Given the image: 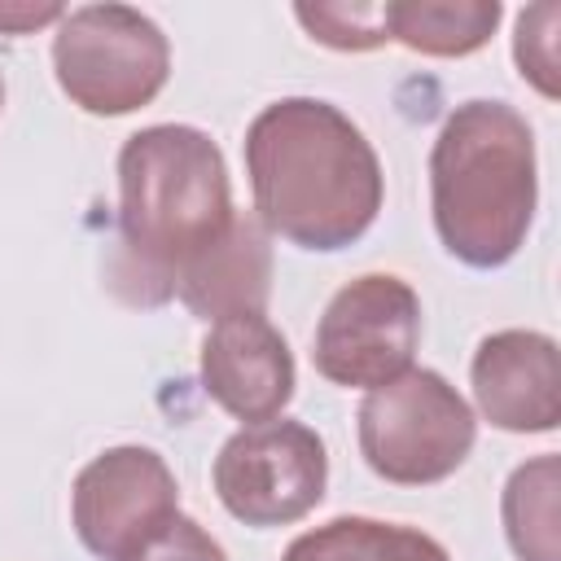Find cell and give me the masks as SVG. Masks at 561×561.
<instances>
[{"mask_svg":"<svg viewBox=\"0 0 561 561\" xmlns=\"http://www.w3.org/2000/svg\"><path fill=\"white\" fill-rule=\"evenodd\" d=\"M254 219L267 237L333 254L355 245L386 197L368 136L320 96H280L254 114L241 140Z\"/></svg>","mask_w":561,"mask_h":561,"instance_id":"cell-1","label":"cell"},{"mask_svg":"<svg viewBox=\"0 0 561 561\" xmlns=\"http://www.w3.org/2000/svg\"><path fill=\"white\" fill-rule=\"evenodd\" d=\"M232 184L219 145L188 123H153L118 149V276L136 302H167L232 228Z\"/></svg>","mask_w":561,"mask_h":561,"instance_id":"cell-2","label":"cell"},{"mask_svg":"<svg viewBox=\"0 0 561 561\" xmlns=\"http://www.w3.org/2000/svg\"><path fill=\"white\" fill-rule=\"evenodd\" d=\"M535 131L508 101L456 105L430 149V210L443 250L469 267H504L535 224Z\"/></svg>","mask_w":561,"mask_h":561,"instance_id":"cell-3","label":"cell"},{"mask_svg":"<svg viewBox=\"0 0 561 561\" xmlns=\"http://www.w3.org/2000/svg\"><path fill=\"white\" fill-rule=\"evenodd\" d=\"M355 421L364 465L394 486H430L451 478L478 438L473 408L434 368H408L368 390Z\"/></svg>","mask_w":561,"mask_h":561,"instance_id":"cell-4","label":"cell"},{"mask_svg":"<svg viewBox=\"0 0 561 561\" xmlns=\"http://www.w3.org/2000/svg\"><path fill=\"white\" fill-rule=\"evenodd\" d=\"M57 88L96 118L149 105L171 79V44L162 26L131 4H79L53 31Z\"/></svg>","mask_w":561,"mask_h":561,"instance_id":"cell-5","label":"cell"},{"mask_svg":"<svg viewBox=\"0 0 561 561\" xmlns=\"http://www.w3.org/2000/svg\"><path fill=\"white\" fill-rule=\"evenodd\" d=\"M421 342V298L394 272H364L346 280L311 337V364L324 381L346 390H377L412 368Z\"/></svg>","mask_w":561,"mask_h":561,"instance_id":"cell-6","label":"cell"},{"mask_svg":"<svg viewBox=\"0 0 561 561\" xmlns=\"http://www.w3.org/2000/svg\"><path fill=\"white\" fill-rule=\"evenodd\" d=\"M219 504L245 526H289L302 522L329 486L324 438L302 421L241 425L215 456L210 469Z\"/></svg>","mask_w":561,"mask_h":561,"instance_id":"cell-7","label":"cell"},{"mask_svg":"<svg viewBox=\"0 0 561 561\" xmlns=\"http://www.w3.org/2000/svg\"><path fill=\"white\" fill-rule=\"evenodd\" d=\"M180 517L171 465L140 443L92 456L70 486V526L96 561H127Z\"/></svg>","mask_w":561,"mask_h":561,"instance_id":"cell-8","label":"cell"},{"mask_svg":"<svg viewBox=\"0 0 561 561\" xmlns=\"http://www.w3.org/2000/svg\"><path fill=\"white\" fill-rule=\"evenodd\" d=\"M294 351L267 311H241L202 337V390L237 421H276L294 399Z\"/></svg>","mask_w":561,"mask_h":561,"instance_id":"cell-9","label":"cell"},{"mask_svg":"<svg viewBox=\"0 0 561 561\" xmlns=\"http://www.w3.org/2000/svg\"><path fill=\"white\" fill-rule=\"evenodd\" d=\"M473 403L504 434H552L561 421V359L539 329L486 333L469 359Z\"/></svg>","mask_w":561,"mask_h":561,"instance_id":"cell-10","label":"cell"},{"mask_svg":"<svg viewBox=\"0 0 561 561\" xmlns=\"http://www.w3.org/2000/svg\"><path fill=\"white\" fill-rule=\"evenodd\" d=\"M272 294V241L254 215H237L219 245L180 272L175 298L197 320H224L241 311H267Z\"/></svg>","mask_w":561,"mask_h":561,"instance_id":"cell-11","label":"cell"},{"mask_svg":"<svg viewBox=\"0 0 561 561\" xmlns=\"http://www.w3.org/2000/svg\"><path fill=\"white\" fill-rule=\"evenodd\" d=\"M386 39L421 57H469L491 44L504 4L500 0H390L381 4Z\"/></svg>","mask_w":561,"mask_h":561,"instance_id":"cell-12","label":"cell"},{"mask_svg":"<svg viewBox=\"0 0 561 561\" xmlns=\"http://www.w3.org/2000/svg\"><path fill=\"white\" fill-rule=\"evenodd\" d=\"M280 561H451L447 548L399 522L377 517H333L316 530H302Z\"/></svg>","mask_w":561,"mask_h":561,"instance_id":"cell-13","label":"cell"},{"mask_svg":"<svg viewBox=\"0 0 561 561\" xmlns=\"http://www.w3.org/2000/svg\"><path fill=\"white\" fill-rule=\"evenodd\" d=\"M557 500H561V456L543 451L517 465L500 495L504 539L517 561H561L557 539Z\"/></svg>","mask_w":561,"mask_h":561,"instance_id":"cell-14","label":"cell"},{"mask_svg":"<svg viewBox=\"0 0 561 561\" xmlns=\"http://www.w3.org/2000/svg\"><path fill=\"white\" fill-rule=\"evenodd\" d=\"M302 31L337 53H368L386 44L381 4H294Z\"/></svg>","mask_w":561,"mask_h":561,"instance_id":"cell-15","label":"cell"},{"mask_svg":"<svg viewBox=\"0 0 561 561\" xmlns=\"http://www.w3.org/2000/svg\"><path fill=\"white\" fill-rule=\"evenodd\" d=\"M557 26H561V9L557 4H530V9L517 13V26H513V61H517L522 79L548 101L561 96Z\"/></svg>","mask_w":561,"mask_h":561,"instance_id":"cell-16","label":"cell"},{"mask_svg":"<svg viewBox=\"0 0 561 561\" xmlns=\"http://www.w3.org/2000/svg\"><path fill=\"white\" fill-rule=\"evenodd\" d=\"M127 561H228V552L219 548V539L202 522H193V517L180 513L149 548H140Z\"/></svg>","mask_w":561,"mask_h":561,"instance_id":"cell-17","label":"cell"},{"mask_svg":"<svg viewBox=\"0 0 561 561\" xmlns=\"http://www.w3.org/2000/svg\"><path fill=\"white\" fill-rule=\"evenodd\" d=\"M66 9L44 0V4H31V0H0V35H31L48 22H61Z\"/></svg>","mask_w":561,"mask_h":561,"instance_id":"cell-18","label":"cell"},{"mask_svg":"<svg viewBox=\"0 0 561 561\" xmlns=\"http://www.w3.org/2000/svg\"><path fill=\"white\" fill-rule=\"evenodd\" d=\"M0 110H4V75H0Z\"/></svg>","mask_w":561,"mask_h":561,"instance_id":"cell-19","label":"cell"}]
</instances>
